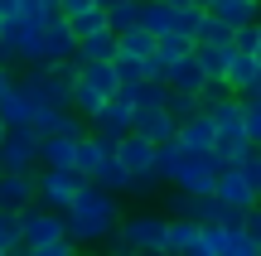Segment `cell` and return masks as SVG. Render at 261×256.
Returning <instances> with one entry per match:
<instances>
[{
	"label": "cell",
	"mask_w": 261,
	"mask_h": 256,
	"mask_svg": "<svg viewBox=\"0 0 261 256\" xmlns=\"http://www.w3.org/2000/svg\"><path fill=\"white\" fill-rule=\"evenodd\" d=\"M29 256H77V247L68 237H54V242H39V247H29Z\"/></svg>",
	"instance_id": "33"
},
{
	"label": "cell",
	"mask_w": 261,
	"mask_h": 256,
	"mask_svg": "<svg viewBox=\"0 0 261 256\" xmlns=\"http://www.w3.org/2000/svg\"><path fill=\"white\" fill-rule=\"evenodd\" d=\"M83 184H87V179H83L77 169H54V164H44V174H34V203H44V208L63 213Z\"/></svg>",
	"instance_id": "3"
},
{
	"label": "cell",
	"mask_w": 261,
	"mask_h": 256,
	"mask_svg": "<svg viewBox=\"0 0 261 256\" xmlns=\"http://www.w3.org/2000/svg\"><path fill=\"white\" fill-rule=\"evenodd\" d=\"M73 140H77V135H68V131L39 135V164H54V169H73Z\"/></svg>",
	"instance_id": "14"
},
{
	"label": "cell",
	"mask_w": 261,
	"mask_h": 256,
	"mask_svg": "<svg viewBox=\"0 0 261 256\" xmlns=\"http://www.w3.org/2000/svg\"><path fill=\"white\" fill-rule=\"evenodd\" d=\"M223 87H227L232 97L261 92V53H237V48H232V58H227V73H223Z\"/></svg>",
	"instance_id": "6"
},
{
	"label": "cell",
	"mask_w": 261,
	"mask_h": 256,
	"mask_svg": "<svg viewBox=\"0 0 261 256\" xmlns=\"http://www.w3.org/2000/svg\"><path fill=\"white\" fill-rule=\"evenodd\" d=\"M232 169H237V174L247 179V189H256V193H261V160H256V150H247L242 160L232 164Z\"/></svg>",
	"instance_id": "32"
},
{
	"label": "cell",
	"mask_w": 261,
	"mask_h": 256,
	"mask_svg": "<svg viewBox=\"0 0 261 256\" xmlns=\"http://www.w3.org/2000/svg\"><path fill=\"white\" fill-rule=\"evenodd\" d=\"M218 227L237 232V227H242V208H227V203H223V208H218Z\"/></svg>",
	"instance_id": "36"
},
{
	"label": "cell",
	"mask_w": 261,
	"mask_h": 256,
	"mask_svg": "<svg viewBox=\"0 0 261 256\" xmlns=\"http://www.w3.org/2000/svg\"><path fill=\"white\" fill-rule=\"evenodd\" d=\"M68 116H73V111H68V106H34V116H29V126H34L39 135H54L58 126L68 121Z\"/></svg>",
	"instance_id": "26"
},
{
	"label": "cell",
	"mask_w": 261,
	"mask_h": 256,
	"mask_svg": "<svg viewBox=\"0 0 261 256\" xmlns=\"http://www.w3.org/2000/svg\"><path fill=\"white\" fill-rule=\"evenodd\" d=\"M0 135H5V121H0Z\"/></svg>",
	"instance_id": "45"
},
{
	"label": "cell",
	"mask_w": 261,
	"mask_h": 256,
	"mask_svg": "<svg viewBox=\"0 0 261 256\" xmlns=\"http://www.w3.org/2000/svg\"><path fill=\"white\" fill-rule=\"evenodd\" d=\"M34 203V169H0V213H24Z\"/></svg>",
	"instance_id": "7"
},
{
	"label": "cell",
	"mask_w": 261,
	"mask_h": 256,
	"mask_svg": "<svg viewBox=\"0 0 261 256\" xmlns=\"http://www.w3.org/2000/svg\"><path fill=\"white\" fill-rule=\"evenodd\" d=\"M165 213H169V218H189V193H184V189H179V193H169Z\"/></svg>",
	"instance_id": "38"
},
{
	"label": "cell",
	"mask_w": 261,
	"mask_h": 256,
	"mask_svg": "<svg viewBox=\"0 0 261 256\" xmlns=\"http://www.w3.org/2000/svg\"><path fill=\"white\" fill-rule=\"evenodd\" d=\"M0 256H5V251H0Z\"/></svg>",
	"instance_id": "46"
},
{
	"label": "cell",
	"mask_w": 261,
	"mask_h": 256,
	"mask_svg": "<svg viewBox=\"0 0 261 256\" xmlns=\"http://www.w3.org/2000/svg\"><path fill=\"white\" fill-rule=\"evenodd\" d=\"M116 53V34L112 29H97V34L77 39L73 44V63H92V58H112Z\"/></svg>",
	"instance_id": "19"
},
{
	"label": "cell",
	"mask_w": 261,
	"mask_h": 256,
	"mask_svg": "<svg viewBox=\"0 0 261 256\" xmlns=\"http://www.w3.org/2000/svg\"><path fill=\"white\" fill-rule=\"evenodd\" d=\"M5 256H29V247H24V242H15V247H10Z\"/></svg>",
	"instance_id": "42"
},
{
	"label": "cell",
	"mask_w": 261,
	"mask_h": 256,
	"mask_svg": "<svg viewBox=\"0 0 261 256\" xmlns=\"http://www.w3.org/2000/svg\"><path fill=\"white\" fill-rule=\"evenodd\" d=\"M112 68H116V82L121 87H136L145 77V58H130V53H112Z\"/></svg>",
	"instance_id": "28"
},
{
	"label": "cell",
	"mask_w": 261,
	"mask_h": 256,
	"mask_svg": "<svg viewBox=\"0 0 261 256\" xmlns=\"http://www.w3.org/2000/svg\"><path fill=\"white\" fill-rule=\"evenodd\" d=\"M29 116H34L29 92H24L19 82H10L5 92H0V121H5V126H29Z\"/></svg>",
	"instance_id": "16"
},
{
	"label": "cell",
	"mask_w": 261,
	"mask_h": 256,
	"mask_svg": "<svg viewBox=\"0 0 261 256\" xmlns=\"http://www.w3.org/2000/svg\"><path fill=\"white\" fill-rule=\"evenodd\" d=\"M213 198L227 203V208H252V203H256V189H247L242 174H237L232 164H223V169H218V179H213Z\"/></svg>",
	"instance_id": "9"
},
{
	"label": "cell",
	"mask_w": 261,
	"mask_h": 256,
	"mask_svg": "<svg viewBox=\"0 0 261 256\" xmlns=\"http://www.w3.org/2000/svg\"><path fill=\"white\" fill-rule=\"evenodd\" d=\"M112 160L121 164L126 174H140V169H155V145L150 140H140V135H121V140L112 145Z\"/></svg>",
	"instance_id": "8"
},
{
	"label": "cell",
	"mask_w": 261,
	"mask_h": 256,
	"mask_svg": "<svg viewBox=\"0 0 261 256\" xmlns=\"http://www.w3.org/2000/svg\"><path fill=\"white\" fill-rule=\"evenodd\" d=\"M10 82H15V73H10V68H5V63H0V92H5V87H10Z\"/></svg>",
	"instance_id": "41"
},
{
	"label": "cell",
	"mask_w": 261,
	"mask_h": 256,
	"mask_svg": "<svg viewBox=\"0 0 261 256\" xmlns=\"http://www.w3.org/2000/svg\"><path fill=\"white\" fill-rule=\"evenodd\" d=\"M97 5H102V10H107V5H116V0H97Z\"/></svg>",
	"instance_id": "43"
},
{
	"label": "cell",
	"mask_w": 261,
	"mask_h": 256,
	"mask_svg": "<svg viewBox=\"0 0 261 256\" xmlns=\"http://www.w3.org/2000/svg\"><path fill=\"white\" fill-rule=\"evenodd\" d=\"M189 53H194V63L203 68V77H208V82H223L227 58H232V48H227V44H208V39H198Z\"/></svg>",
	"instance_id": "12"
},
{
	"label": "cell",
	"mask_w": 261,
	"mask_h": 256,
	"mask_svg": "<svg viewBox=\"0 0 261 256\" xmlns=\"http://www.w3.org/2000/svg\"><path fill=\"white\" fill-rule=\"evenodd\" d=\"M189 5H208V0H189Z\"/></svg>",
	"instance_id": "44"
},
{
	"label": "cell",
	"mask_w": 261,
	"mask_h": 256,
	"mask_svg": "<svg viewBox=\"0 0 261 256\" xmlns=\"http://www.w3.org/2000/svg\"><path fill=\"white\" fill-rule=\"evenodd\" d=\"M208 150L218 155V164H237L247 150H256V145L242 135V126H223V131H213V145H208Z\"/></svg>",
	"instance_id": "13"
},
{
	"label": "cell",
	"mask_w": 261,
	"mask_h": 256,
	"mask_svg": "<svg viewBox=\"0 0 261 256\" xmlns=\"http://www.w3.org/2000/svg\"><path fill=\"white\" fill-rule=\"evenodd\" d=\"M116 247L136 251V256H165V218L160 213H130L116 222Z\"/></svg>",
	"instance_id": "2"
},
{
	"label": "cell",
	"mask_w": 261,
	"mask_h": 256,
	"mask_svg": "<svg viewBox=\"0 0 261 256\" xmlns=\"http://www.w3.org/2000/svg\"><path fill=\"white\" fill-rule=\"evenodd\" d=\"M107 155H112V145H102L97 135H77L73 140V169L83 174V179H92V169L107 160Z\"/></svg>",
	"instance_id": "17"
},
{
	"label": "cell",
	"mask_w": 261,
	"mask_h": 256,
	"mask_svg": "<svg viewBox=\"0 0 261 256\" xmlns=\"http://www.w3.org/2000/svg\"><path fill=\"white\" fill-rule=\"evenodd\" d=\"M130 135H140L150 145H165V140H174V121L165 116V106L160 111H130Z\"/></svg>",
	"instance_id": "10"
},
{
	"label": "cell",
	"mask_w": 261,
	"mask_h": 256,
	"mask_svg": "<svg viewBox=\"0 0 261 256\" xmlns=\"http://www.w3.org/2000/svg\"><path fill=\"white\" fill-rule=\"evenodd\" d=\"M232 48H237V53H261V29H256V19L232 24Z\"/></svg>",
	"instance_id": "30"
},
{
	"label": "cell",
	"mask_w": 261,
	"mask_h": 256,
	"mask_svg": "<svg viewBox=\"0 0 261 256\" xmlns=\"http://www.w3.org/2000/svg\"><path fill=\"white\" fill-rule=\"evenodd\" d=\"M155 189H160V174H155V169H140V174H130V193H145V198H150Z\"/></svg>",
	"instance_id": "35"
},
{
	"label": "cell",
	"mask_w": 261,
	"mask_h": 256,
	"mask_svg": "<svg viewBox=\"0 0 261 256\" xmlns=\"http://www.w3.org/2000/svg\"><path fill=\"white\" fill-rule=\"evenodd\" d=\"M179 256H218V251H213V247H208V242H203V237H194V242H189V247H184V251H179Z\"/></svg>",
	"instance_id": "39"
},
{
	"label": "cell",
	"mask_w": 261,
	"mask_h": 256,
	"mask_svg": "<svg viewBox=\"0 0 261 256\" xmlns=\"http://www.w3.org/2000/svg\"><path fill=\"white\" fill-rule=\"evenodd\" d=\"M203 82H208V77H203V68L194 63V53H189V58H174V63H169V73H165V87H169V92L198 97V92H203Z\"/></svg>",
	"instance_id": "11"
},
{
	"label": "cell",
	"mask_w": 261,
	"mask_h": 256,
	"mask_svg": "<svg viewBox=\"0 0 261 256\" xmlns=\"http://www.w3.org/2000/svg\"><path fill=\"white\" fill-rule=\"evenodd\" d=\"M19 242V213H0V251H10Z\"/></svg>",
	"instance_id": "34"
},
{
	"label": "cell",
	"mask_w": 261,
	"mask_h": 256,
	"mask_svg": "<svg viewBox=\"0 0 261 256\" xmlns=\"http://www.w3.org/2000/svg\"><path fill=\"white\" fill-rule=\"evenodd\" d=\"M121 222V208H116V193L97 189V184H83L73 193V203L63 208V237L73 247H87V242H107Z\"/></svg>",
	"instance_id": "1"
},
{
	"label": "cell",
	"mask_w": 261,
	"mask_h": 256,
	"mask_svg": "<svg viewBox=\"0 0 261 256\" xmlns=\"http://www.w3.org/2000/svg\"><path fill=\"white\" fill-rule=\"evenodd\" d=\"M77 82H87V87H97L102 97H112L116 87V68H112V58H92V63H77Z\"/></svg>",
	"instance_id": "18"
},
{
	"label": "cell",
	"mask_w": 261,
	"mask_h": 256,
	"mask_svg": "<svg viewBox=\"0 0 261 256\" xmlns=\"http://www.w3.org/2000/svg\"><path fill=\"white\" fill-rule=\"evenodd\" d=\"M116 53H130V58H150L155 53V34L150 29H140V24H130L116 34Z\"/></svg>",
	"instance_id": "22"
},
{
	"label": "cell",
	"mask_w": 261,
	"mask_h": 256,
	"mask_svg": "<svg viewBox=\"0 0 261 256\" xmlns=\"http://www.w3.org/2000/svg\"><path fill=\"white\" fill-rule=\"evenodd\" d=\"M203 19H208L203 5H174V34L198 39V34H203Z\"/></svg>",
	"instance_id": "23"
},
{
	"label": "cell",
	"mask_w": 261,
	"mask_h": 256,
	"mask_svg": "<svg viewBox=\"0 0 261 256\" xmlns=\"http://www.w3.org/2000/svg\"><path fill=\"white\" fill-rule=\"evenodd\" d=\"M15 10H19V0H0V19H10Z\"/></svg>",
	"instance_id": "40"
},
{
	"label": "cell",
	"mask_w": 261,
	"mask_h": 256,
	"mask_svg": "<svg viewBox=\"0 0 261 256\" xmlns=\"http://www.w3.org/2000/svg\"><path fill=\"white\" fill-rule=\"evenodd\" d=\"M39 164V131L34 126H5L0 135V169H34Z\"/></svg>",
	"instance_id": "4"
},
{
	"label": "cell",
	"mask_w": 261,
	"mask_h": 256,
	"mask_svg": "<svg viewBox=\"0 0 261 256\" xmlns=\"http://www.w3.org/2000/svg\"><path fill=\"white\" fill-rule=\"evenodd\" d=\"M140 29L169 34V29H174V5H165V0H140Z\"/></svg>",
	"instance_id": "21"
},
{
	"label": "cell",
	"mask_w": 261,
	"mask_h": 256,
	"mask_svg": "<svg viewBox=\"0 0 261 256\" xmlns=\"http://www.w3.org/2000/svg\"><path fill=\"white\" fill-rule=\"evenodd\" d=\"M198 111V97H189V92H165V116H169V121H189V116H194Z\"/></svg>",
	"instance_id": "29"
},
{
	"label": "cell",
	"mask_w": 261,
	"mask_h": 256,
	"mask_svg": "<svg viewBox=\"0 0 261 256\" xmlns=\"http://www.w3.org/2000/svg\"><path fill=\"white\" fill-rule=\"evenodd\" d=\"M189 48H194V39L174 34V29H169V34H155V53H165L169 63H174V58H189Z\"/></svg>",
	"instance_id": "31"
},
{
	"label": "cell",
	"mask_w": 261,
	"mask_h": 256,
	"mask_svg": "<svg viewBox=\"0 0 261 256\" xmlns=\"http://www.w3.org/2000/svg\"><path fill=\"white\" fill-rule=\"evenodd\" d=\"M97 29H107V10H102V5H92V10H83V15L68 19V34H73V44H77V39H87V34H97Z\"/></svg>",
	"instance_id": "25"
},
{
	"label": "cell",
	"mask_w": 261,
	"mask_h": 256,
	"mask_svg": "<svg viewBox=\"0 0 261 256\" xmlns=\"http://www.w3.org/2000/svg\"><path fill=\"white\" fill-rule=\"evenodd\" d=\"M54 237H63V213L44 208V203H29L19 213V242L24 247H39V242H54Z\"/></svg>",
	"instance_id": "5"
},
{
	"label": "cell",
	"mask_w": 261,
	"mask_h": 256,
	"mask_svg": "<svg viewBox=\"0 0 261 256\" xmlns=\"http://www.w3.org/2000/svg\"><path fill=\"white\" fill-rule=\"evenodd\" d=\"M218 256H261V237H252V232L237 227V232L223 237V251H218Z\"/></svg>",
	"instance_id": "27"
},
{
	"label": "cell",
	"mask_w": 261,
	"mask_h": 256,
	"mask_svg": "<svg viewBox=\"0 0 261 256\" xmlns=\"http://www.w3.org/2000/svg\"><path fill=\"white\" fill-rule=\"evenodd\" d=\"M203 10L218 19V24H227V29L242 24V19H256V0H208Z\"/></svg>",
	"instance_id": "20"
},
{
	"label": "cell",
	"mask_w": 261,
	"mask_h": 256,
	"mask_svg": "<svg viewBox=\"0 0 261 256\" xmlns=\"http://www.w3.org/2000/svg\"><path fill=\"white\" fill-rule=\"evenodd\" d=\"M174 145H184V150H208V145H213V121H208L203 111H194L189 121L174 126Z\"/></svg>",
	"instance_id": "15"
},
{
	"label": "cell",
	"mask_w": 261,
	"mask_h": 256,
	"mask_svg": "<svg viewBox=\"0 0 261 256\" xmlns=\"http://www.w3.org/2000/svg\"><path fill=\"white\" fill-rule=\"evenodd\" d=\"M54 5H58V15H63V19H73V15H83V10H92L97 0H54Z\"/></svg>",
	"instance_id": "37"
},
{
	"label": "cell",
	"mask_w": 261,
	"mask_h": 256,
	"mask_svg": "<svg viewBox=\"0 0 261 256\" xmlns=\"http://www.w3.org/2000/svg\"><path fill=\"white\" fill-rule=\"evenodd\" d=\"M130 24H140V0H116V5H107V29H112V34H121Z\"/></svg>",
	"instance_id": "24"
}]
</instances>
